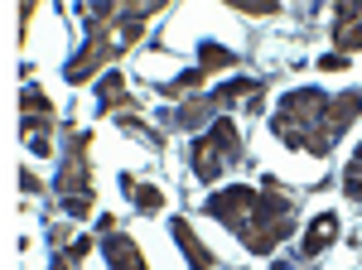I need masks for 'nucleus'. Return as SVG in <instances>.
Returning <instances> with one entry per match:
<instances>
[{
	"label": "nucleus",
	"instance_id": "17",
	"mask_svg": "<svg viewBox=\"0 0 362 270\" xmlns=\"http://www.w3.org/2000/svg\"><path fill=\"white\" fill-rule=\"evenodd\" d=\"M343 193H348L353 203H362V150L353 155V164L343 169Z\"/></svg>",
	"mask_w": 362,
	"mask_h": 270
},
{
	"label": "nucleus",
	"instance_id": "6",
	"mask_svg": "<svg viewBox=\"0 0 362 270\" xmlns=\"http://www.w3.org/2000/svg\"><path fill=\"white\" fill-rule=\"evenodd\" d=\"M102 256H107V266H112V270H145V256H140V246L131 242L126 232L102 237Z\"/></svg>",
	"mask_w": 362,
	"mask_h": 270
},
{
	"label": "nucleus",
	"instance_id": "1",
	"mask_svg": "<svg viewBox=\"0 0 362 270\" xmlns=\"http://www.w3.org/2000/svg\"><path fill=\"white\" fill-rule=\"evenodd\" d=\"M362 116V92L348 87V92H319V87H300L290 97H280L276 116H271V131L276 140H285L290 150H305V155H329L338 145V135L348 131L353 121Z\"/></svg>",
	"mask_w": 362,
	"mask_h": 270
},
{
	"label": "nucleus",
	"instance_id": "5",
	"mask_svg": "<svg viewBox=\"0 0 362 270\" xmlns=\"http://www.w3.org/2000/svg\"><path fill=\"white\" fill-rule=\"evenodd\" d=\"M334 44L338 54H362V0H348L334 10Z\"/></svg>",
	"mask_w": 362,
	"mask_h": 270
},
{
	"label": "nucleus",
	"instance_id": "2",
	"mask_svg": "<svg viewBox=\"0 0 362 270\" xmlns=\"http://www.w3.org/2000/svg\"><path fill=\"white\" fill-rule=\"evenodd\" d=\"M290 232H295V198L280 189V179H261V193H256L251 213L232 227V237L247 246L251 256H271Z\"/></svg>",
	"mask_w": 362,
	"mask_h": 270
},
{
	"label": "nucleus",
	"instance_id": "19",
	"mask_svg": "<svg viewBox=\"0 0 362 270\" xmlns=\"http://www.w3.org/2000/svg\"><path fill=\"white\" fill-rule=\"evenodd\" d=\"M237 10H247V15H276V5H247V0H242Z\"/></svg>",
	"mask_w": 362,
	"mask_h": 270
},
{
	"label": "nucleus",
	"instance_id": "3",
	"mask_svg": "<svg viewBox=\"0 0 362 270\" xmlns=\"http://www.w3.org/2000/svg\"><path fill=\"white\" fill-rule=\"evenodd\" d=\"M242 160H247V145H242V131H237L232 116H218L208 126V135H198L189 145V169L198 174V184H218V174L227 164H242Z\"/></svg>",
	"mask_w": 362,
	"mask_h": 270
},
{
	"label": "nucleus",
	"instance_id": "10",
	"mask_svg": "<svg viewBox=\"0 0 362 270\" xmlns=\"http://www.w3.org/2000/svg\"><path fill=\"white\" fill-rule=\"evenodd\" d=\"M97 107H102V116H112V111H136V102H131V92H126V82H121V73H107V78L97 82Z\"/></svg>",
	"mask_w": 362,
	"mask_h": 270
},
{
	"label": "nucleus",
	"instance_id": "16",
	"mask_svg": "<svg viewBox=\"0 0 362 270\" xmlns=\"http://www.w3.org/2000/svg\"><path fill=\"white\" fill-rule=\"evenodd\" d=\"M20 107H25V116H54V102H49V97H44V92H39L34 82L25 87V97H20Z\"/></svg>",
	"mask_w": 362,
	"mask_h": 270
},
{
	"label": "nucleus",
	"instance_id": "8",
	"mask_svg": "<svg viewBox=\"0 0 362 270\" xmlns=\"http://www.w3.org/2000/svg\"><path fill=\"white\" fill-rule=\"evenodd\" d=\"M213 97H194V102H184V107H174L165 116L169 126H174V131H198V126H213V121H218V116H213Z\"/></svg>",
	"mask_w": 362,
	"mask_h": 270
},
{
	"label": "nucleus",
	"instance_id": "4",
	"mask_svg": "<svg viewBox=\"0 0 362 270\" xmlns=\"http://www.w3.org/2000/svg\"><path fill=\"white\" fill-rule=\"evenodd\" d=\"M87 150H92V131H68V150H63V164L54 174V193L63 198L68 217L92 213V164H87Z\"/></svg>",
	"mask_w": 362,
	"mask_h": 270
},
{
	"label": "nucleus",
	"instance_id": "15",
	"mask_svg": "<svg viewBox=\"0 0 362 270\" xmlns=\"http://www.w3.org/2000/svg\"><path fill=\"white\" fill-rule=\"evenodd\" d=\"M203 78H208V73H203V68H189V73H179V78L174 82H160V97H184V92H194V87H203Z\"/></svg>",
	"mask_w": 362,
	"mask_h": 270
},
{
	"label": "nucleus",
	"instance_id": "20",
	"mask_svg": "<svg viewBox=\"0 0 362 270\" xmlns=\"http://www.w3.org/2000/svg\"><path fill=\"white\" fill-rule=\"evenodd\" d=\"M276 270H285V266H276Z\"/></svg>",
	"mask_w": 362,
	"mask_h": 270
},
{
	"label": "nucleus",
	"instance_id": "12",
	"mask_svg": "<svg viewBox=\"0 0 362 270\" xmlns=\"http://www.w3.org/2000/svg\"><path fill=\"white\" fill-rule=\"evenodd\" d=\"M198 68H203V73L237 68V54H232V49H223V44H198Z\"/></svg>",
	"mask_w": 362,
	"mask_h": 270
},
{
	"label": "nucleus",
	"instance_id": "14",
	"mask_svg": "<svg viewBox=\"0 0 362 270\" xmlns=\"http://www.w3.org/2000/svg\"><path fill=\"white\" fill-rule=\"evenodd\" d=\"M126 184V193H131V203H136L140 213H160L165 208V193L155 189V184H131V179H121Z\"/></svg>",
	"mask_w": 362,
	"mask_h": 270
},
{
	"label": "nucleus",
	"instance_id": "7",
	"mask_svg": "<svg viewBox=\"0 0 362 270\" xmlns=\"http://www.w3.org/2000/svg\"><path fill=\"white\" fill-rule=\"evenodd\" d=\"M334 242H338V217L334 213H319L314 222H309L305 242H300V256H305V261H314V256H324Z\"/></svg>",
	"mask_w": 362,
	"mask_h": 270
},
{
	"label": "nucleus",
	"instance_id": "11",
	"mask_svg": "<svg viewBox=\"0 0 362 270\" xmlns=\"http://www.w3.org/2000/svg\"><path fill=\"white\" fill-rule=\"evenodd\" d=\"M213 97V107H227V102H261V78H232V82H223L218 92H208Z\"/></svg>",
	"mask_w": 362,
	"mask_h": 270
},
{
	"label": "nucleus",
	"instance_id": "9",
	"mask_svg": "<svg viewBox=\"0 0 362 270\" xmlns=\"http://www.w3.org/2000/svg\"><path fill=\"white\" fill-rule=\"evenodd\" d=\"M169 232H174V242L184 246V256H189V266H194V270H218L213 251H208V246H203V242L194 237V227H189L184 217H174V222H169Z\"/></svg>",
	"mask_w": 362,
	"mask_h": 270
},
{
	"label": "nucleus",
	"instance_id": "18",
	"mask_svg": "<svg viewBox=\"0 0 362 270\" xmlns=\"http://www.w3.org/2000/svg\"><path fill=\"white\" fill-rule=\"evenodd\" d=\"M319 68H324V73H338V68H348V58H343V54H324V58H319Z\"/></svg>",
	"mask_w": 362,
	"mask_h": 270
},
{
	"label": "nucleus",
	"instance_id": "13",
	"mask_svg": "<svg viewBox=\"0 0 362 270\" xmlns=\"http://www.w3.org/2000/svg\"><path fill=\"white\" fill-rule=\"evenodd\" d=\"M92 256V237H78V242H68L63 251H54V270H78Z\"/></svg>",
	"mask_w": 362,
	"mask_h": 270
}]
</instances>
